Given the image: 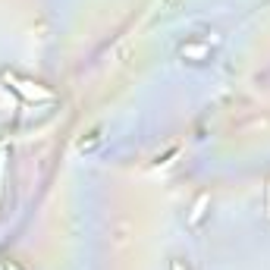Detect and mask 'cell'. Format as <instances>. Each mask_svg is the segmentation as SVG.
Returning a JSON list of instances; mask_svg holds the SVG:
<instances>
[{
    "instance_id": "cell-1",
    "label": "cell",
    "mask_w": 270,
    "mask_h": 270,
    "mask_svg": "<svg viewBox=\"0 0 270 270\" xmlns=\"http://www.w3.org/2000/svg\"><path fill=\"white\" fill-rule=\"evenodd\" d=\"M173 270H183V267H179V264H176V267H173Z\"/></svg>"
}]
</instances>
